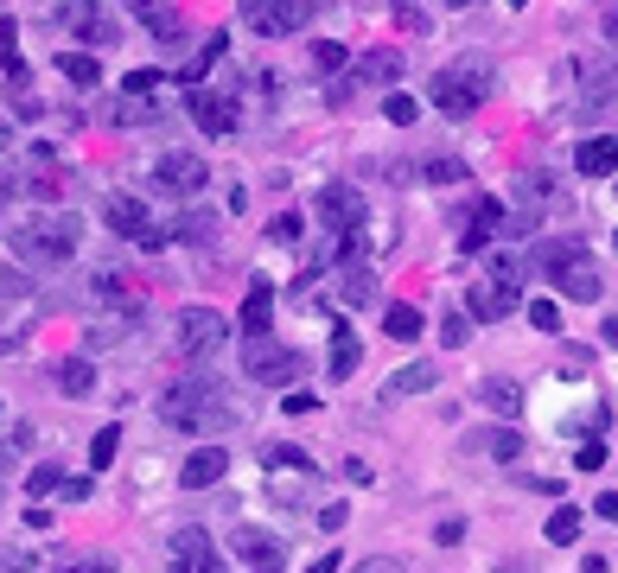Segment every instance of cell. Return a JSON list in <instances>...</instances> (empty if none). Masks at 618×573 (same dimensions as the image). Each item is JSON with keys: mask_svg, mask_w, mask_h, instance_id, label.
Listing matches in <instances>:
<instances>
[{"mask_svg": "<svg viewBox=\"0 0 618 573\" xmlns=\"http://www.w3.org/2000/svg\"><path fill=\"white\" fill-rule=\"evenodd\" d=\"M153 185H160L166 198H198V191L211 185V166H204V153L173 147V153H160V160H153Z\"/></svg>", "mask_w": 618, "mask_h": 573, "instance_id": "cell-6", "label": "cell"}, {"mask_svg": "<svg viewBox=\"0 0 618 573\" xmlns=\"http://www.w3.org/2000/svg\"><path fill=\"white\" fill-rule=\"evenodd\" d=\"M58 491H64V503H83V497H90V478H64Z\"/></svg>", "mask_w": 618, "mask_h": 573, "instance_id": "cell-51", "label": "cell"}, {"mask_svg": "<svg viewBox=\"0 0 618 573\" xmlns=\"http://www.w3.org/2000/svg\"><path fill=\"white\" fill-rule=\"evenodd\" d=\"M466 338H472V319H466V312H446V319H440V344H446V351H459Z\"/></svg>", "mask_w": 618, "mask_h": 573, "instance_id": "cell-34", "label": "cell"}, {"mask_svg": "<svg viewBox=\"0 0 618 573\" xmlns=\"http://www.w3.org/2000/svg\"><path fill=\"white\" fill-rule=\"evenodd\" d=\"M421 325H427V319H421L415 306H389V312H383V332L396 338V344H415V338H421Z\"/></svg>", "mask_w": 618, "mask_h": 573, "instance_id": "cell-27", "label": "cell"}, {"mask_svg": "<svg viewBox=\"0 0 618 573\" xmlns=\"http://www.w3.org/2000/svg\"><path fill=\"white\" fill-rule=\"evenodd\" d=\"M306 573H338V554H319V561L306 567Z\"/></svg>", "mask_w": 618, "mask_h": 573, "instance_id": "cell-53", "label": "cell"}, {"mask_svg": "<svg viewBox=\"0 0 618 573\" xmlns=\"http://www.w3.org/2000/svg\"><path fill=\"white\" fill-rule=\"evenodd\" d=\"M115 453H122V427H102L96 440H90V465H96V472H109Z\"/></svg>", "mask_w": 618, "mask_h": 573, "instance_id": "cell-30", "label": "cell"}, {"mask_svg": "<svg viewBox=\"0 0 618 573\" xmlns=\"http://www.w3.org/2000/svg\"><path fill=\"white\" fill-rule=\"evenodd\" d=\"M580 573H612V561H606V554H587V567H580Z\"/></svg>", "mask_w": 618, "mask_h": 573, "instance_id": "cell-54", "label": "cell"}, {"mask_svg": "<svg viewBox=\"0 0 618 573\" xmlns=\"http://www.w3.org/2000/svg\"><path fill=\"white\" fill-rule=\"evenodd\" d=\"M319 7H332V0H281V13H287V26H294V32H300L306 20H313Z\"/></svg>", "mask_w": 618, "mask_h": 573, "instance_id": "cell-43", "label": "cell"}, {"mask_svg": "<svg viewBox=\"0 0 618 573\" xmlns=\"http://www.w3.org/2000/svg\"><path fill=\"white\" fill-rule=\"evenodd\" d=\"M102 223H109L115 236H128V242H141L153 230V217H147V204L141 198H128V191H115L109 204H102Z\"/></svg>", "mask_w": 618, "mask_h": 573, "instance_id": "cell-13", "label": "cell"}, {"mask_svg": "<svg viewBox=\"0 0 618 573\" xmlns=\"http://www.w3.org/2000/svg\"><path fill=\"white\" fill-rule=\"evenodd\" d=\"M389 13H396V20H402V32H415V39L427 32V13H421V0H389Z\"/></svg>", "mask_w": 618, "mask_h": 573, "instance_id": "cell-36", "label": "cell"}, {"mask_svg": "<svg viewBox=\"0 0 618 573\" xmlns=\"http://www.w3.org/2000/svg\"><path fill=\"white\" fill-rule=\"evenodd\" d=\"M529 325L555 338V332H561V306H555V300H529Z\"/></svg>", "mask_w": 618, "mask_h": 573, "instance_id": "cell-35", "label": "cell"}, {"mask_svg": "<svg viewBox=\"0 0 618 573\" xmlns=\"http://www.w3.org/2000/svg\"><path fill=\"white\" fill-rule=\"evenodd\" d=\"M351 573H402V561L396 554H370V561H357Z\"/></svg>", "mask_w": 618, "mask_h": 573, "instance_id": "cell-46", "label": "cell"}, {"mask_svg": "<svg viewBox=\"0 0 618 573\" xmlns=\"http://www.w3.org/2000/svg\"><path fill=\"white\" fill-rule=\"evenodd\" d=\"M243 370H249V382L287 389V382H300V351H287V344H268V338H249Z\"/></svg>", "mask_w": 618, "mask_h": 573, "instance_id": "cell-7", "label": "cell"}, {"mask_svg": "<svg viewBox=\"0 0 618 573\" xmlns=\"http://www.w3.org/2000/svg\"><path fill=\"white\" fill-rule=\"evenodd\" d=\"M491 83H497V64L485 58V51H472V58L446 64V71H440L434 83H427V96H434V109H440V115L466 121V115H478V109H485Z\"/></svg>", "mask_w": 618, "mask_h": 573, "instance_id": "cell-3", "label": "cell"}, {"mask_svg": "<svg viewBox=\"0 0 618 573\" xmlns=\"http://www.w3.org/2000/svg\"><path fill=\"white\" fill-rule=\"evenodd\" d=\"M51 382H58L64 395H90V389H96V357H83V351L58 357V370H51Z\"/></svg>", "mask_w": 618, "mask_h": 573, "instance_id": "cell-19", "label": "cell"}, {"mask_svg": "<svg viewBox=\"0 0 618 573\" xmlns=\"http://www.w3.org/2000/svg\"><path fill=\"white\" fill-rule=\"evenodd\" d=\"M357 357H364L357 332H351V325H332V376H338V382H345V376L357 370Z\"/></svg>", "mask_w": 618, "mask_h": 573, "instance_id": "cell-26", "label": "cell"}, {"mask_svg": "<svg viewBox=\"0 0 618 573\" xmlns=\"http://www.w3.org/2000/svg\"><path fill=\"white\" fill-rule=\"evenodd\" d=\"M122 7H134V13H153V0H122Z\"/></svg>", "mask_w": 618, "mask_h": 573, "instance_id": "cell-55", "label": "cell"}, {"mask_svg": "<svg viewBox=\"0 0 618 573\" xmlns=\"http://www.w3.org/2000/svg\"><path fill=\"white\" fill-rule=\"evenodd\" d=\"M153 90H160V71H128L122 77V96H134V102H147Z\"/></svg>", "mask_w": 618, "mask_h": 573, "instance_id": "cell-38", "label": "cell"}, {"mask_svg": "<svg viewBox=\"0 0 618 573\" xmlns=\"http://www.w3.org/2000/svg\"><path fill=\"white\" fill-rule=\"evenodd\" d=\"M58 77L77 83V90H96V83H102V64L90 58V51H58Z\"/></svg>", "mask_w": 618, "mask_h": 573, "instance_id": "cell-22", "label": "cell"}, {"mask_svg": "<svg viewBox=\"0 0 618 573\" xmlns=\"http://www.w3.org/2000/svg\"><path fill=\"white\" fill-rule=\"evenodd\" d=\"M593 516H599V523H618V491H612V484L593 497Z\"/></svg>", "mask_w": 618, "mask_h": 573, "instance_id": "cell-45", "label": "cell"}, {"mask_svg": "<svg viewBox=\"0 0 618 573\" xmlns=\"http://www.w3.org/2000/svg\"><path fill=\"white\" fill-rule=\"evenodd\" d=\"M223 344H230V319L211 306H185L179 312V351H192V357H217Z\"/></svg>", "mask_w": 618, "mask_h": 573, "instance_id": "cell-8", "label": "cell"}, {"mask_svg": "<svg viewBox=\"0 0 618 573\" xmlns=\"http://www.w3.org/2000/svg\"><path fill=\"white\" fill-rule=\"evenodd\" d=\"M446 7H472V0H446Z\"/></svg>", "mask_w": 618, "mask_h": 573, "instance_id": "cell-57", "label": "cell"}, {"mask_svg": "<svg viewBox=\"0 0 618 573\" xmlns=\"http://www.w3.org/2000/svg\"><path fill=\"white\" fill-rule=\"evenodd\" d=\"M230 548H236V554H243V561H249L255 573H262V567H274V561H281V554H287V548H281V542H274V535H268V529H249V523H243V529H236V535H230Z\"/></svg>", "mask_w": 618, "mask_h": 573, "instance_id": "cell-17", "label": "cell"}, {"mask_svg": "<svg viewBox=\"0 0 618 573\" xmlns=\"http://www.w3.org/2000/svg\"><path fill=\"white\" fill-rule=\"evenodd\" d=\"M536 268L555 281V293H568V300H599V255L587 249L580 236H561V242H542L536 249Z\"/></svg>", "mask_w": 618, "mask_h": 573, "instance_id": "cell-4", "label": "cell"}, {"mask_svg": "<svg viewBox=\"0 0 618 573\" xmlns=\"http://www.w3.org/2000/svg\"><path fill=\"white\" fill-rule=\"evenodd\" d=\"M268 465H274V472H287V465H300V478H313V459H306L300 453V446H268V453H262Z\"/></svg>", "mask_w": 618, "mask_h": 573, "instance_id": "cell-32", "label": "cell"}, {"mask_svg": "<svg viewBox=\"0 0 618 573\" xmlns=\"http://www.w3.org/2000/svg\"><path fill=\"white\" fill-rule=\"evenodd\" d=\"M421 179H427V185H459V179H466V166H459V160H427Z\"/></svg>", "mask_w": 618, "mask_h": 573, "instance_id": "cell-37", "label": "cell"}, {"mask_svg": "<svg viewBox=\"0 0 618 573\" xmlns=\"http://www.w3.org/2000/svg\"><path fill=\"white\" fill-rule=\"evenodd\" d=\"M185 115L198 121L211 141H223V134H236V121H243V102L223 96V90H192V102H185Z\"/></svg>", "mask_w": 618, "mask_h": 573, "instance_id": "cell-9", "label": "cell"}, {"mask_svg": "<svg viewBox=\"0 0 618 573\" xmlns=\"http://www.w3.org/2000/svg\"><path fill=\"white\" fill-rule=\"evenodd\" d=\"M223 45H230V39H223V32H211L198 58H185V64H179V83H185V90H204V71H211V64L223 58Z\"/></svg>", "mask_w": 618, "mask_h": 573, "instance_id": "cell-23", "label": "cell"}, {"mask_svg": "<svg viewBox=\"0 0 618 573\" xmlns=\"http://www.w3.org/2000/svg\"><path fill=\"white\" fill-rule=\"evenodd\" d=\"M223 472H230V453H217V446H198V453L179 465V484H185V491H204V484H217Z\"/></svg>", "mask_w": 618, "mask_h": 573, "instance_id": "cell-16", "label": "cell"}, {"mask_svg": "<svg viewBox=\"0 0 618 573\" xmlns=\"http://www.w3.org/2000/svg\"><path fill=\"white\" fill-rule=\"evenodd\" d=\"M472 453H491V459H517L523 453V433L517 427H491V433H472Z\"/></svg>", "mask_w": 618, "mask_h": 573, "instance_id": "cell-24", "label": "cell"}, {"mask_svg": "<svg viewBox=\"0 0 618 573\" xmlns=\"http://www.w3.org/2000/svg\"><path fill=\"white\" fill-rule=\"evenodd\" d=\"M542 535H548V542H555V548H568L574 535H580V510H574V503H561V510L548 516V529H542Z\"/></svg>", "mask_w": 618, "mask_h": 573, "instance_id": "cell-28", "label": "cell"}, {"mask_svg": "<svg viewBox=\"0 0 618 573\" xmlns=\"http://www.w3.org/2000/svg\"><path fill=\"white\" fill-rule=\"evenodd\" d=\"M96 306H115V312H141V287H134V274L128 268H96Z\"/></svg>", "mask_w": 618, "mask_h": 573, "instance_id": "cell-11", "label": "cell"}, {"mask_svg": "<svg viewBox=\"0 0 618 573\" xmlns=\"http://www.w3.org/2000/svg\"><path fill=\"white\" fill-rule=\"evenodd\" d=\"M64 20H71V32H77L83 45H115V39H122V26H115L102 7H90V0H71V7H64Z\"/></svg>", "mask_w": 618, "mask_h": 573, "instance_id": "cell-12", "label": "cell"}, {"mask_svg": "<svg viewBox=\"0 0 618 573\" xmlns=\"http://www.w3.org/2000/svg\"><path fill=\"white\" fill-rule=\"evenodd\" d=\"M434 382H440V363H408V370H396V376H389V402H402V395H427V389H434Z\"/></svg>", "mask_w": 618, "mask_h": 573, "instance_id": "cell-21", "label": "cell"}, {"mask_svg": "<svg viewBox=\"0 0 618 573\" xmlns=\"http://www.w3.org/2000/svg\"><path fill=\"white\" fill-rule=\"evenodd\" d=\"M77 236H83V217H77V211H45V217H26L7 242H13V255H20L26 274H32V268L58 274L64 262H71Z\"/></svg>", "mask_w": 618, "mask_h": 573, "instance_id": "cell-2", "label": "cell"}, {"mask_svg": "<svg viewBox=\"0 0 618 573\" xmlns=\"http://www.w3.org/2000/svg\"><path fill=\"white\" fill-rule=\"evenodd\" d=\"M345 58H351V51H345V45H332V39H319V45H313V71H325V77L345 71Z\"/></svg>", "mask_w": 618, "mask_h": 573, "instance_id": "cell-31", "label": "cell"}, {"mask_svg": "<svg viewBox=\"0 0 618 573\" xmlns=\"http://www.w3.org/2000/svg\"><path fill=\"white\" fill-rule=\"evenodd\" d=\"M268 236H274V242H294V236H300V217H294V211L274 217V223H268Z\"/></svg>", "mask_w": 618, "mask_h": 573, "instance_id": "cell-47", "label": "cell"}, {"mask_svg": "<svg viewBox=\"0 0 618 573\" xmlns=\"http://www.w3.org/2000/svg\"><path fill=\"white\" fill-rule=\"evenodd\" d=\"M478 402L510 421V414H523V382H510V376H485V382H478Z\"/></svg>", "mask_w": 618, "mask_h": 573, "instance_id": "cell-20", "label": "cell"}, {"mask_svg": "<svg viewBox=\"0 0 618 573\" xmlns=\"http://www.w3.org/2000/svg\"><path fill=\"white\" fill-rule=\"evenodd\" d=\"M383 115H389V121H396V128H408V121H415V115H421V102L396 90V96H389V102H383Z\"/></svg>", "mask_w": 618, "mask_h": 573, "instance_id": "cell-42", "label": "cell"}, {"mask_svg": "<svg viewBox=\"0 0 618 573\" xmlns=\"http://www.w3.org/2000/svg\"><path fill=\"white\" fill-rule=\"evenodd\" d=\"M497 573H523V567H497Z\"/></svg>", "mask_w": 618, "mask_h": 573, "instance_id": "cell-58", "label": "cell"}, {"mask_svg": "<svg viewBox=\"0 0 618 573\" xmlns=\"http://www.w3.org/2000/svg\"><path fill=\"white\" fill-rule=\"evenodd\" d=\"M160 421L166 427H179V433H230L236 427V408H230V395H223V382L211 376H185L173 382V389L160 395Z\"/></svg>", "mask_w": 618, "mask_h": 573, "instance_id": "cell-1", "label": "cell"}, {"mask_svg": "<svg viewBox=\"0 0 618 573\" xmlns=\"http://www.w3.org/2000/svg\"><path fill=\"white\" fill-rule=\"evenodd\" d=\"M345 306L357 312V306H376V274L370 268H351L345 274Z\"/></svg>", "mask_w": 618, "mask_h": 573, "instance_id": "cell-29", "label": "cell"}, {"mask_svg": "<svg viewBox=\"0 0 618 573\" xmlns=\"http://www.w3.org/2000/svg\"><path fill=\"white\" fill-rule=\"evenodd\" d=\"M319 217L332 223V230H357L364 204H357V191H345V185H325V191H319Z\"/></svg>", "mask_w": 618, "mask_h": 573, "instance_id": "cell-18", "label": "cell"}, {"mask_svg": "<svg viewBox=\"0 0 618 573\" xmlns=\"http://www.w3.org/2000/svg\"><path fill=\"white\" fill-rule=\"evenodd\" d=\"M7 573H32V567H20V561H7Z\"/></svg>", "mask_w": 618, "mask_h": 573, "instance_id": "cell-56", "label": "cell"}, {"mask_svg": "<svg viewBox=\"0 0 618 573\" xmlns=\"http://www.w3.org/2000/svg\"><path fill=\"white\" fill-rule=\"evenodd\" d=\"M364 83H402V51H396V45H370L345 77L325 83V102H332V109H345V102L364 90Z\"/></svg>", "mask_w": 618, "mask_h": 573, "instance_id": "cell-5", "label": "cell"}, {"mask_svg": "<svg viewBox=\"0 0 618 573\" xmlns=\"http://www.w3.org/2000/svg\"><path fill=\"white\" fill-rule=\"evenodd\" d=\"M173 573H223V554L211 548L204 529H179L173 535Z\"/></svg>", "mask_w": 618, "mask_h": 573, "instance_id": "cell-10", "label": "cell"}, {"mask_svg": "<svg viewBox=\"0 0 618 573\" xmlns=\"http://www.w3.org/2000/svg\"><path fill=\"white\" fill-rule=\"evenodd\" d=\"M262 573H281V567H262Z\"/></svg>", "mask_w": 618, "mask_h": 573, "instance_id": "cell-60", "label": "cell"}, {"mask_svg": "<svg viewBox=\"0 0 618 573\" xmlns=\"http://www.w3.org/2000/svg\"><path fill=\"white\" fill-rule=\"evenodd\" d=\"M606 459H612V446H606V440H580V453H574V465H580V472H599Z\"/></svg>", "mask_w": 618, "mask_h": 573, "instance_id": "cell-41", "label": "cell"}, {"mask_svg": "<svg viewBox=\"0 0 618 573\" xmlns=\"http://www.w3.org/2000/svg\"><path fill=\"white\" fill-rule=\"evenodd\" d=\"M58 573H115L109 554H71V561H58Z\"/></svg>", "mask_w": 618, "mask_h": 573, "instance_id": "cell-39", "label": "cell"}, {"mask_svg": "<svg viewBox=\"0 0 618 573\" xmlns=\"http://www.w3.org/2000/svg\"><path fill=\"white\" fill-rule=\"evenodd\" d=\"M58 484H64V472H58L51 459H45V465H32V472H26V491H32V497H51Z\"/></svg>", "mask_w": 618, "mask_h": 573, "instance_id": "cell-33", "label": "cell"}, {"mask_svg": "<svg viewBox=\"0 0 618 573\" xmlns=\"http://www.w3.org/2000/svg\"><path fill=\"white\" fill-rule=\"evenodd\" d=\"M287 414H313L319 408V395H306V389H287V402H281Z\"/></svg>", "mask_w": 618, "mask_h": 573, "instance_id": "cell-48", "label": "cell"}, {"mask_svg": "<svg viewBox=\"0 0 618 573\" xmlns=\"http://www.w3.org/2000/svg\"><path fill=\"white\" fill-rule=\"evenodd\" d=\"M147 26L160 32V39H173V32H179V13H173V7H153V13H147Z\"/></svg>", "mask_w": 618, "mask_h": 573, "instance_id": "cell-44", "label": "cell"}, {"mask_svg": "<svg viewBox=\"0 0 618 573\" xmlns=\"http://www.w3.org/2000/svg\"><path fill=\"white\" fill-rule=\"evenodd\" d=\"M236 13H243L249 32H262V39H294V26H287L281 0H236Z\"/></svg>", "mask_w": 618, "mask_h": 573, "instance_id": "cell-15", "label": "cell"}, {"mask_svg": "<svg viewBox=\"0 0 618 573\" xmlns=\"http://www.w3.org/2000/svg\"><path fill=\"white\" fill-rule=\"evenodd\" d=\"M510 7H529V0H510Z\"/></svg>", "mask_w": 618, "mask_h": 573, "instance_id": "cell-59", "label": "cell"}, {"mask_svg": "<svg viewBox=\"0 0 618 573\" xmlns=\"http://www.w3.org/2000/svg\"><path fill=\"white\" fill-rule=\"evenodd\" d=\"M459 535H466V523H459V516H453V523H440V529H434V542H440V548H453Z\"/></svg>", "mask_w": 618, "mask_h": 573, "instance_id": "cell-52", "label": "cell"}, {"mask_svg": "<svg viewBox=\"0 0 618 573\" xmlns=\"http://www.w3.org/2000/svg\"><path fill=\"white\" fill-rule=\"evenodd\" d=\"M268 319H274V293L255 281L249 300H243V332H249V338H268Z\"/></svg>", "mask_w": 618, "mask_h": 573, "instance_id": "cell-25", "label": "cell"}, {"mask_svg": "<svg viewBox=\"0 0 618 573\" xmlns=\"http://www.w3.org/2000/svg\"><path fill=\"white\" fill-rule=\"evenodd\" d=\"M345 516H351L345 503H325V510H319V529H332V535H338V529H345Z\"/></svg>", "mask_w": 618, "mask_h": 573, "instance_id": "cell-49", "label": "cell"}, {"mask_svg": "<svg viewBox=\"0 0 618 573\" xmlns=\"http://www.w3.org/2000/svg\"><path fill=\"white\" fill-rule=\"evenodd\" d=\"M574 166H580V179H612V166H618V141L612 134H587L574 153Z\"/></svg>", "mask_w": 618, "mask_h": 573, "instance_id": "cell-14", "label": "cell"}, {"mask_svg": "<svg viewBox=\"0 0 618 573\" xmlns=\"http://www.w3.org/2000/svg\"><path fill=\"white\" fill-rule=\"evenodd\" d=\"M26 293H32L26 268H0V300H26Z\"/></svg>", "mask_w": 618, "mask_h": 573, "instance_id": "cell-40", "label": "cell"}, {"mask_svg": "<svg viewBox=\"0 0 618 573\" xmlns=\"http://www.w3.org/2000/svg\"><path fill=\"white\" fill-rule=\"evenodd\" d=\"M13 32H20V26H13L7 13H0V64H13Z\"/></svg>", "mask_w": 618, "mask_h": 573, "instance_id": "cell-50", "label": "cell"}]
</instances>
